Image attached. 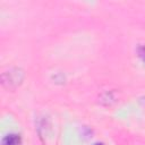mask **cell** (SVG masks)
I'll return each instance as SVG.
<instances>
[{
  "label": "cell",
  "mask_w": 145,
  "mask_h": 145,
  "mask_svg": "<svg viewBox=\"0 0 145 145\" xmlns=\"http://www.w3.org/2000/svg\"><path fill=\"white\" fill-rule=\"evenodd\" d=\"M1 145H22V138L17 134H9L3 137Z\"/></svg>",
  "instance_id": "cell-1"
},
{
  "label": "cell",
  "mask_w": 145,
  "mask_h": 145,
  "mask_svg": "<svg viewBox=\"0 0 145 145\" xmlns=\"http://www.w3.org/2000/svg\"><path fill=\"white\" fill-rule=\"evenodd\" d=\"M139 53H140V57L143 58V60L145 61V48H144V46L139 49Z\"/></svg>",
  "instance_id": "cell-2"
},
{
  "label": "cell",
  "mask_w": 145,
  "mask_h": 145,
  "mask_svg": "<svg viewBox=\"0 0 145 145\" xmlns=\"http://www.w3.org/2000/svg\"><path fill=\"white\" fill-rule=\"evenodd\" d=\"M94 145H103V144H101V143H96V144H94Z\"/></svg>",
  "instance_id": "cell-3"
}]
</instances>
